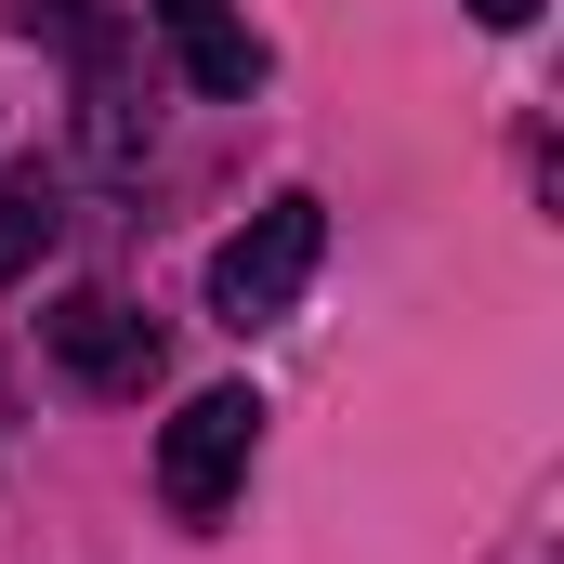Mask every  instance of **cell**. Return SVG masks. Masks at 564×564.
<instances>
[{"label": "cell", "mask_w": 564, "mask_h": 564, "mask_svg": "<svg viewBox=\"0 0 564 564\" xmlns=\"http://www.w3.org/2000/svg\"><path fill=\"white\" fill-rule=\"evenodd\" d=\"M473 13H486V26H525V13H539V0H473Z\"/></svg>", "instance_id": "obj_6"}, {"label": "cell", "mask_w": 564, "mask_h": 564, "mask_svg": "<svg viewBox=\"0 0 564 564\" xmlns=\"http://www.w3.org/2000/svg\"><path fill=\"white\" fill-rule=\"evenodd\" d=\"M315 250H328V210L289 184V197H263L224 250H210V315L224 328H276L289 302H302V276H315Z\"/></svg>", "instance_id": "obj_1"}, {"label": "cell", "mask_w": 564, "mask_h": 564, "mask_svg": "<svg viewBox=\"0 0 564 564\" xmlns=\"http://www.w3.org/2000/svg\"><path fill=\"white\" fill-rule=\"evenodd\" d=\"M250 446H263V394H250V381L184 394V421L158 433V499H171L184 525H210V512L250 486Z\"/></svg>", "instance_id": "obj_2"}, {"label": "cell", "mask_w": 564, "mask_h": 564, "mask_svg": "<svg viewBox=\"0 0 564 564\" xmlns=\"http://www.w3.org/2000/svg\"><path fill=\"white\" fill-rule=\"evenodd\" d=\"M158 40H171V66H184L210 106H250V93H263V40H250L237 0H158Z\"/></svg>", "instance_id": "obj_4"}, {"label": "cell", "mask_w": 564, "mask_h": 564, "mask_svg": "<svg viewBox=\"0 0 564 564\" xmlns=\"http://www.w3.org/2000/svg\"><path fill=\"white\" fill-rule=\"evenodd\" d=\"M40 341H53V368H66L79 394H144V381H158V328H144L132 302H106V289L53 302V315H40Z\"/></svg>", "instance_id": "obj_3"}, {"label": "cell", "mask_w": 564, "mask_h": 564, "mask_svg": "<svg viewBox=\"0 0 564 564\" xmlns=\"http://www.w3.org/2000/svg\"><path fill=\"white\" fill-rule=\"evenodd\" d=\"M53 237H66V184H53V171H40V158H26V171H13V184H0V289L26 276V263H40V250H53Z\"/></svg>", "instance_id": "obj_5"}]
</instances>
